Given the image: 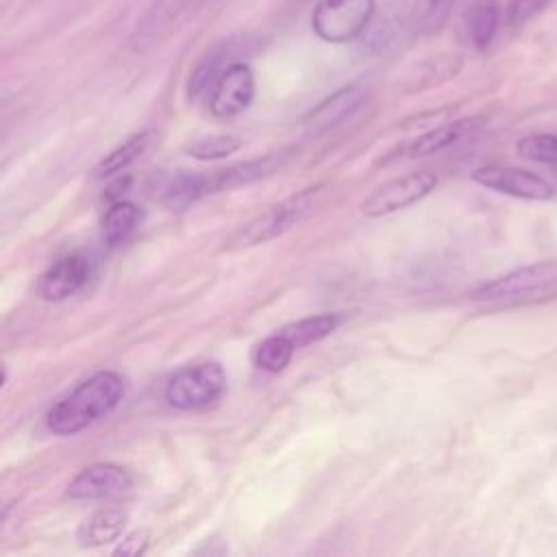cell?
<instances>
[{
	"label": "cell",
	"mask_w": 557,
	"mask_h": 557,
	"mask_svg": "<svg viewBox=\"0 0 557 557\" xmlns=\"http://www.w3.org/2000/svg\"><path fill=\"white\" fill-rule=\"evenodd\" d=\"M255 98V77L251 66L231 64L220 74L209 98V111L216 118H233L251 107Z\"/></svg>",
	"instance_id": "10"
},
{
	"label": "cell",
	"mask_w": 557,
	"mask_h": 557,
	"mask_svg": "<svg viewBox=\"0 0 557 557\" xmlns=\"http://www.w3.org/2000/svg\"><path fill=\"white\" fill-rule=\"evenodd\" d=\"M122 396H125V381L118 373L111 370L96 373L48 410L46 427L57 436H74L114 412Z\"/></svg>",
	"instance_id": "1"
},
{
	"label": "cell",
	"mask_w": 557,
	"mask_h": 557,
	"mask_svg": "<svg viewBox=\"0 0 557 557\" xmlns=\"http://www.w3.org/2000/svg\"><path fill=\"white\" fill-rule=\"evenodd\" d=\"M227 392V373L216 362L194 364L177 370L166 383L168 405L183 412L205 410L216 405Z\"/></svg>",
	"instance_id": "4"
},
{
	"label": "cell",
	"mask_w": 557,
	"mask_h": 557,
	"mask_svg": "<svg viewBox=\"0 0 557 557\" xmlns=\"http://www.w3.org/2000/svg\"><path fill=\"white\" fill-rule=\"evenodd\" d=\"M364 101V92L357 88V85H351V88H344L338 94H333L331 98H327L325 103H320L309 120L316 127H333L342 122L344 118H349L353 111L362 105Z\"/></svg>",
	"instance_id": "15"
},
{
	"label": "cell",
	"mask_w": 557,
	"mask_h": 557,
	"mask_svg": "<svg viewBox=\"0 0 557 557\" xmlns=\"http://www.w3.org/2000/svg\"><path fill=\"white\" fill-rule=\"evenodd\" d=\"M92 277V264L83 255H66L44 272L40 294L46 301H64L77 294Z\"/></svg>",
	"instance_id": "11"
},
{
	"label": "cell",
	"mask_w": 557,
	"mask_h": 557,
	"mask_svg": "<svg viewBox=\"0 0 557 557\" xmlns=\"http://www.w3.org/2000/svg\"><path fill=\"white\" fill-rule=\"evenodd\" d=\"M294 351L296 346L283 336V333H277V336H270L257 346L255 364L262 370H266V373L277 375L283 373L286 366L292 362Z\"/></svg>",
	"instance_id": "20"
},
{
	"label": "cell",
	"mask_w": 557,
	"mask_h": 557,
	"mask_svg": "<svg viewBox=\"0 0 557 557\" xmlns=\"http://www.w3.org/2000/svg\"><path fill=\"white\" fill-rule=\"evenodd\" d=\"M557 294V262H538L525 268L507 272L477 288L473 299L494 301V303H529L544 301Z\"/></svg>",
	"instance_id": "3"
},
{
	"label": "cell",
	"mask_w": 557,
	"mask_h": 557,
	"mask_svg": "<svg viewBox=\"0 0 557 557\" xmlns=\"http://www.w3.org/2000/svg\"><path fill=\"white\" fill-rule=\"evenodd\" d=\"M281 164V159L275 155L262 157V159H251V162L235 164L225 170L216 172H203V175H192V177H181L175 181V185L166 192V205L183 212L185 207L196 203L198 198L207 194L225 192L242 188V185H251L255 181H262L270 177Z\"/></svg>",
	"instance_id": "2"
},
{
	"label": "cell",
	"mask_w": 557,
	"mask_h": 557,
	"mask_svg": "<svg viewBox=\"0 0 557 557\" xmlns=\"http://www.w3.org/2000/svg\"><path fill=\"white\" fill-rule=\"evenodd\" d=\"M549 5V0H512L510 5V24L512 27H523L527 20Z\"/></svg>",
	"instance_id": "24"
},
{
	"label": "cell",
	"mask_w": 557,
	"mask_h": 557,
	"mask_svg": "<svg viewBox=\"0 0 557 557\" xmlns=\"http://www.w3.org/2000/svg\"><path fill=\"white\" fill-rule=\"evenodd\" d=\"M466 29L468 37L479 51H484L494 40L499 29V5L494 0H479L470 7L466 16Z\"/></svg>",
	"instance_id": "16"
},
{
	"label": "cell",
	"mask_w": 557,
	"mask_h": 557,
	"mask_svg": "<svg viewBox=\"0 0 557 557\" xmlns=\"http://www.w3.org/2000/svg\"><path fill=\"white\" fill-rule=\"evenodd\" d=\"M438 188V177L429 170L410 172V175L392 179L370 194L362 203V212L368 218H383L401 212L423 201Z\"/></svg>",
	"instance_id": "7"
},
{
	"label": "cell",
	"mask_w": 557,
	"mask_h": 557,
	"mask_svg": "<svg viewBox=\"0 0 557 557\" xmlns=\"http://www.w3.org/2000/svg\"><path fill=\"white\" fill-rule=\"evenodd\" d=\"M375 16V0H320L312 27L320 40L346 44L360 37Z\"/></svg>",
	"instance_id": "6"
},
{
	"label": "cell",
	"mask_w": 557,
	"mask_h": 557,
	"mask_svg": "<svg viewBox=\"0 0 557 557\" xmlns=\"http://www.w3.org/2000/svg\"><path fill=\"white\" fill-rule=\"evenodd\" d=\"M151 144V133L142 131V133H135L133 138H129L125 144L118 146L114 153H109L101 164L96 168V177L98 179H107V177H114L118 172L127 170L135 159L142 157L144 151Z\"/></svg>",
	"instance_id": "19"
},
{
	"label": "cell",
	"mask_w": 557,
	"mask_h": 557,
	"mask_svg": "<svg viewBox=\"0 0 557 557\" xmlns=\"http://www.w3.org/2000/svg\"><path fill=\"white\" fill-rule=\"evenodd\" d=\"M240 148V140L233 135H209L185 146V153L196 159H220L229 157Z\"/></svg>",
	"instance_id": "22"
},
{
	"label": "cell",
	"mask_w": 557,
	"mask_h": 557,
	"mask_svg": "<svg viewBox=\"0 0 557 557\" xmlns=\"http://www.w3.org/2000/svg\"><path fill=\"white\" fill-rule=\"evenodd\" d=\"M516 153L529 159V162L557 166V135L553 133H536L518 140Z\"/></svg>",
	"instance_id": "21"
},
{
	"label": "cell",
	"mask_w": 557,
	"mask_h": 557,
	"mask_svg": "<svg viewBox=\"0 0 557 557\" xmlns=\"http://www.w3.org/2000/svg\"><path fill=\"white\" fill-rule=\"evenodd\" d=\"M205 0H155V3L148 7L142 20L138 22V33H135V40L138 42H153L159 35H164V31L170 29L172 22H177L185 14H190L196 7H201Z\"/></svg>",
	"instance_id": "13"
},
{
	"label": "cell",
	"mask_w": 557,
	"mask_h": 557,
	"mask_svg": "<svg viewBox=\"0 0 557 557\" xmlns=\"http://www.w3.org/2000/svg\"><path fill=\"white\" fill-rule=\"evenodd\" d=\"M342 323V318L338 314H320V316H309L299 320V323L283 327L281 333L286 336L296 349H303V346L316 344L320 340H325L331 336Z\"/></svg>",
	"instance_id": "17"
},
{
	"label": "cell",
	"mask_w": 557,
	"mask_h": 557,
	"mask_svg": "<svg viewBox=\"0 0 557 557\" xmlns=\"http://www.w3.org/2000/svg\"><path fill=\"white\" fill-rule=\"evenodd\" d=\"M318 192L320 188H309L303 190L301 194L288 198V201H281L277 205L268 207L264 214L253 218L249 225L235 235L233 244L240 246V249H249V246H257L279 238V235L290 231L292 227H296L299 222H303L309 214H312Z\"/></svg>",
	"instance_id": "5"
},
{
	"label": "cell",
	"mask_w": 557,
	"mask_h": 557,
	"mask_svg": "<svg viewBox=\"0 0 557 557\" xmlns=\"http://www.w3.org/2000/svg\"><path fill=\"white\" fill-rule=\"evenodd\" d=\"M140 222V207L131 201H118L107 209L103 218V240L111 246L125 242Z\"/></svg>",
	"instance_id": "18"
},
{
	"label": "cell",
	"mask_w": 557,
	"mask_h": 557,
	"mask_svg": "<svg viewBox=\"0 0 557 557\" xmlns=\"http://www.w3.org/2000/svg\"><path fill=\"white\" fill-rule=\"evenodd\" d=\"M481 127V118H468V120H457L449 122V125H442L431 129L423 135H418L416 140H412L403 148V153L407 157H429L438 155L447 148L455 146L457 142H462L468 135H473Z\"/></svg>",
	"instance_id": "12"
},
{
	"label": "cell",
	"mask_w": 557,
	"mask_h": 557,
	"mask_svg": "<svg viewBox=\"0 0 557 557\" xmlns=\"http://www.w3.org/2000/svg\"><path fill=\"white\" fill-rule=\"evenodd\" d=\"M473 181L505 196L525 198V201H549L555 188L540 175L512 166H484L473 172Z\"/></svg>",
	"instance_id": "8"
},
{
	"label": "cell",
	"mask_w": 557,
	"mask_h": 557,
	"mask_svg": "<svg viewBox=\"0 0 557 557\" xmlns=\"http://www.w3.org/2000/svg\"><path fill=\"white\" fill-rule=\"evenodd\" d=\"M449 3L451 0H429V16L436 18V14H440V11H447Z\"/></svg>",
	"instance_id": "26"
},
{
	"label": "cell",
	"mask_w": 557,
	"mask_h": 557,
	"mask_svg": "<svg viewBox=\"0 0 557 557\" xmlns=\"http://www.w3.org/2000/svg\"><path fill=\"white\" fill-rule=\"evenodd\" d=\"M146 536L144 534H133L129 536L125 542L120 544V547L116 549V553H125V555H140L146 551Z\"/></svg>",
	"instance_id": "25"
},
{
	"label": "cell",
	"mask_w": 557,
	"mask_h": 557,
	"mask_svg": "<svg viewBox=\"0 0 557 557\" xmlns=\"http://www.w3.org/2000/svg\"><path fill=\"white\" fill-rule=\"evenodd\" d=\"M133 475L118 464H94L70 481L68 497L74 501H111L133 490Z\"/></svg>",
	"instance_id": "9"
},
{
	"label": "cell",
	"mask_w": 557,
	"mask_h": 557,
	"mask_svg": "<svg viewBox=\"0 0 557 557\" xmlns=\"http://www.w3.org/2000/svg\"><path fill=\"white\" fill-rule=\"evenodd\" d=\"M220 61H222L220 55L212 53L203 61L201 66L194 70L192 79H190V96L192 98H201L203 94H207L209 90L216 88L220 74L225 72V70L220 72Z\"/></svg>",
	"instance_id": "23"
},
{
	"label": "cell",
	"mask_w": 557,
	"mask_h": 557,
	"mask_svg": "<svg viewBox=\"0 0 557 557\" xmlns=\"http://www.w3.org/2000/svg\"><path fill=\"white\" fill-rule=\"evenodd\" d=\"M127 525V512L120 507H105L94 512L79 529V542L83 547H105L116 542Z\"/></svg>",
	"instance_id": "14"
}]
</instances>
